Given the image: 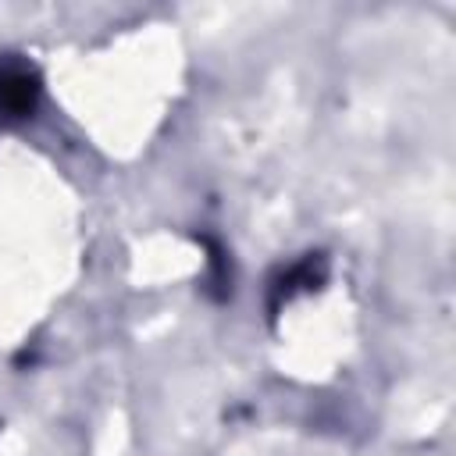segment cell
<instances>
[{
  "instance_id": "6da1fadb",
  "label": "cell",
  "mask_w": 456,
  "mask_h": 456,
  "mask_svg": "<svg viewBox=\"0 0 456 456\" xmlns=\"http://www.w3.org/2000/svg\"><path fill=\"white\" fill-rule=\"evenodd\" d=\"M32 103V82L21 75H7L0 78V110L4 114H21Z\"/></svg>"
}]
</instances>
